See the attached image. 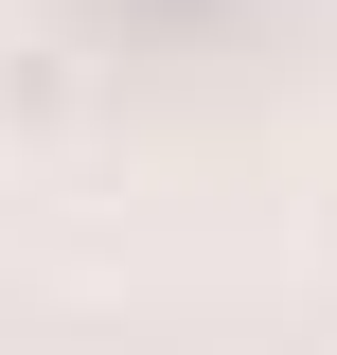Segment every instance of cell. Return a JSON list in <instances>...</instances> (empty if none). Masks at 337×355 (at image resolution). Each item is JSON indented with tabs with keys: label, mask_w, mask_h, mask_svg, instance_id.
Wrapping results in <instances>:
<instances>
[]
</instances>
